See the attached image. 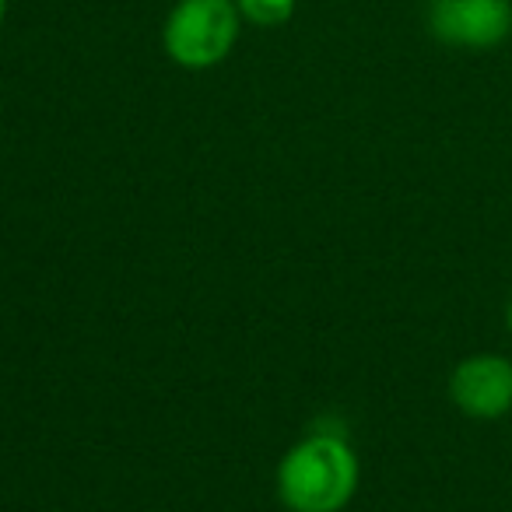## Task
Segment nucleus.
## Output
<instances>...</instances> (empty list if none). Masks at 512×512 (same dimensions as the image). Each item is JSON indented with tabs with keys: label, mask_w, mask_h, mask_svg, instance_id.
<instances>
[{
	"label": "nucleus",
	"mask_w": 512,
	"mask_h": 512,
	"mask_svg": "<svg viewBox=\"0 0 512 512\" xmlns=\"http://www.w3.org/2000/svg\"><path fill=\"white\" fill-rule=\"evenodd\" d=\"M235 8L253 29H281L295 18L299 0H235Z\"/></svg>",
	"instance_id": "39448f33"
},
{
	"label": "nucleus",
	"mask_w": 512,
	"mask_h": 512,
	"mask_svg": "<svg viewBox=\"0 0 512 512\" xmlns=\"http://www.w3.org/2000/svg\"><path fill=\"white\" fill-rule=\"evenodd\" d=\"M8 4L11 0H0V29H4V18H8Z\"/></svg>",
	"instance_id": "0eeeda50"
},
{
	"label": "nucleus",
	"mask_w": 512,
	"mask_h": 512,
	"mask_svg": "<svg viewBox=\"0 0 512 512\" xmlns=\"http://www.w3.org/2000/svg\"><path fill=\"white\" fill-rule=\"evenodd\" d=\"M505 330L512 334V299H509V306H505Z\"/></svg>",
	"instance_id": "423d86ee"
},
{
	"label": "nucleus",
	"mask_w": 512,
	"mask_h": 512,
	"mask_svg": "<svg viewBox=\"0 0 512 512\" xmlns=\"http://www.w3.org/2000/svg\"><path fill=\"white\" fill-rule=\"evenodd\" d=\"M428 36L449 50L488 53L509 43L512 0H428Z\"/></svg>",
	"instance_id": "7ed1b4c3"
},
{
	"label": "nucleus",
	"mask_w": 512,
	"mask_h": 512,
	"mask_svg": "<svg viewBox=\"0 0 512 512\" xmlns=\"http://www.w3.org/2000/svg\"><path fill=\"white\" fill-rule=\"evenodd\" d=\"M358 488V460L341 435L299 442L278 467V491L292 512H341Z\"/></svg>",
	"instance_id": "f257e3e1"
},
{
	"label": "nucleus",
	"mask_w": 512,
	"mask_h": 512,
	"mask_svg": "<svg viewBox=\"0 0 512 512\" xmlns=\"http://www.w3.org/2000/svg\"><path fill=\"white\" fill-rule=\"evenodd\" d=\"M242 25L235 0H176L162 22V50L183 71H211L235 50Z\"/></svg>",
	"instance_id": "f03ea898"
},
{
	"label": "nucleus",
	"mask_w": 512,
	"mask_h": 512,
	"mask_svg": "<svg viewBox=\"0 0 512 512\" xmlns=\"http://www.w3.org/2000/svg\"><path fill=\"white\" fill-rule=\"evenodd\" d=\"M449 400L474 421H498L512 414V358L495 351L467 355L449 376Z\"/></svg>",
	"instance_id": "20e7f679"
}]
</instances>
